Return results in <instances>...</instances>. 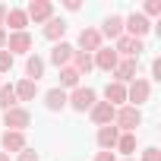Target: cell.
Masks as SVG:
<instances>
[{"label": "cell", "mask_w": 161, "mask_h": 161, "mask_svg": "<svg viewBox=\"0 0 161 161\" xmlns=\"http://www.w3.org/2000/svg\"><path fill=\"white\" fill-rule=\"evenodd\" d=\"M139 123H142L139 108H130V104L117 108V114H114V126H117L120 133H136V126H139Z\"/></svg>", "instance_id": "1"}, {"label": "cell", "mask_w": 161, "mask_h": 161, "mask_svg": "<svg viewBox=\"0 0 161 161\" xmlns=\"http://www.w3.org/2000/svg\"><path fill=\"white\" fill-rule=\"evenodd\" d=\"M98 101V95H95V89H82V86H79V89H73L69 95H66V104L73 108V111H79V114H86V111H92V104Z\"/></svg>", "instance_id": "2"}, {"label": "cell", "mask_w": 161, "mask_h": 161, "mask_svg": "<svg viewBox=\"0 0 161 161\" xmlns=\"http://www.w3.org/2000/svg\"><path fill=\"white\" fill-rule=\"evenodd\" d=\"M152 98V82H148V79H133V82L126 86V101H133L130 108H139V104H145Z\"/></svg>", "instance_id": "3"}, {"label": "cell", "mask_w": 161, "mask_h": 161, "mask_svg": "<svg viewBox=\"0 0 161 161\" xmlns=\"http://www.w3.org/2000/svg\"><path fill=\"white\" fill-rule=\"evenodd\" d=\"M29 123H32V114H29L25 108H10V111H3V126H7V130H13V133H25Z\"/></svg>", "instance_id": "4"}, {"label": "cell", "mask_w": 161, "mask_h": 161, "mask_svg": "<svg viewBox=\"0 0 161 161\" xmlns=\"http://www.w3.org/2000/svg\"><path fill=\"white\" fill-rule=\"evenodd\" d=\"M123 32H130V38H145L148 32H152V22L142 16V13H130L126 19H123Z\"/></svg>", "instance_id": "5"}, {"label": "cell", "mask_w": 161, "mask_h": 161, "mask_svg": "<svg viewBox=\"0 0 161 161\" xmlns=\"http://www.w3.org/2000/svg\"><path fill=\"white\" fill-rule=\"evenodd\" d=\"M25 16H29V22H47V19H54V3L51 0H32L25 7Z\"/></svg>", "instance_id": "6"}, {"label": "cell", "mask_w": 161, "mask_h": 161, "mask_svg": "<svg viewBox=\"0 0 161 161\" xmlns=\"http://www.w3.org/2000/svg\"><path fill=\"white\" fill-rule=\"evenodd\" d=\"M92 63H95L98 69H104V73H114V66L120 63V57H117L114 47H98V51L92 54Z\"/></svg>", "instance_id": "7"}, {"label": "cell", "mask_w": 161, "mask_h": 161, "mask_svg": "<svg viewBox=\"0 0 161 161\" xmlns=\"http://www.w3.org/2000/svg\"><path fill=\"white\" fill-rule=\"evenodd\" d=\"M7 51L10 54H29L32 51V35L29 32H10L7 35Z\"/></svg>", "instance_id": "8"}, {"label": "cell", "mask_w": 161, "mask_h": 161, "mask_svg": "<svg viewBox=\"0 0 161 161\" xmlns=\"http://www.w3.org/2000/svg\"><path fill=\"white\" fill-rule=\"evenodd\" d=\"M73 54H76V47H73V44H66V41H57V44L51 47V63H54L57 69H63V66H69Z\"/></svg>", "instance_id": "9"}, {"label": "cell", "mask_w": 161, "mask_h": 161, "mask_svg": "<svg viewBox=\"0 0 161 161\" xmlns=\"http://www.w3.org/2000/svg\"><path fill=\"white\" fill-rule=\"evenodd\" d=\"M89 114H92V123H95V126H108V123H114V114H117V108H111L108 101H95Z\"/></svg>", "instance_id": "10"}, {"label": "cell", "mask_w": 161, "mask_h": 161, "mask_svg": "<svg viewBox=\"0 0 161 161\" xmlns=\"http://www.w3.org/2000/svg\"><path fill=\"white\" fill-rule=\"evenodd\" d=\"M101 47V32L98 29H82L79 32V51L82 54H95Z\"/></svg>", "instance_id": "11"}, {"label": "cell", "mask_w": 161, "mask_h": 161, "mask_svg": "<svg viewBox=\"0 0 161 161\" xmlns=\"http://www.w3.org/2000/svg\"><path fill=\"white\" fill-rule=\"evenodd\" d=\"M117 139H120V130H117L114 123L98 126V145H101V152H114V148H117Z\"/></svg>", "instance_id": "12"}, {"label": "cell", "mask_w": 161, "mask_h": 161, "mask_svg": "<svg viewBox=\"0 0 161 161\" xmlns=\"http://www.w3.org/2000/svg\"><path fill=\"white\" fill-rule=\"evenodd\" d=\"M0 145H3V152H7V155H10V152H16V155H19L22 148H29V145H25V133H13V130H7L3 136H0Z\"/></svg>", "instance_id": "13"}, {"label": "cell", "mask_w": 161, "mask_h": 161, "mask_svg": "<svg viewBox=\"0 0 161 161\" xmlns=\"http://www.w3.org/2000/svg\"><path fill=\"white\" fill-rule=\"evenodd\" d=\"M104 101H108L111 108H123V104H126V86L108 82V86H104Z\"/></svg>", "instance_id": "14"}, {"label": "cell", "mask_w": 161, "mask_h": 161, "mask_svg": "<svg viewBox=\"0 0 161 161\" xmlns=\"http://www.w3.org/2000/svg\"><path fill=\"white\" fill-rule=\"evenodd\" d=\"M133 79H136V60H120L114 66V82L126 86V82H133Z\"/></svg>", "instance_id": "15"}, {"label": "cell", "mask_w": 161, "mask_h": 161, "mask_svg": "<svg viewBox=\"0 0 161 161\" xmlns=\"http://www.w3.org/2000/svg\"><path fill=\"white\" fill-rule=\"evenodd\" d=\"M3 25H10L13 32H25V25H29V16H25V10H19V7H10L7 10V22Z\"/></svg>", "instance_id": "16"}, {"label": "cell", "mask_w": 161, "mask_h": 161, "mask_svg": "<svg viewBox=\"0 0 161 161\" xmlns=\"http://www.w3.org/2000/svg\"><path fill=\"white\" fill-rule=\"evenodd\" d=\"M98 32H101V38H114V41H117V38L123 35V16H108Z\"/></svg>", "instance_id": "17"}, {"label": "cell", "mask_w": 161, "mask_h": 161, "mask_svg": "<svg viewBox=\"0 0 161 161\" xmlns=\"http://www.w3.org/2000/svg\"><path fill=\"white\" fill-rule=\"evenodd\" d=\"M63 35H66V22H63V19H57V16H54V19H47V25H44V38L57 44V41H63Z\"/></svg>", "instance_id": "18"}, {"label": "cell", "mask_w": 161, "mask_h": 161, "mask_svg": "<svg viewBox=\"0 0 161 161\" xmlns=\"http://www.w3.org/2000/svg\"><path fill=\"white\" fill-rule=\"evenodd\" d=\"M41 76H44V60H41L38 54H29V60H25V79L38 82Z\"/></svg>", "instance_id": "19"}, {"label": "cell", "mask_w": 161, "mask_h": 161, "mask_svg": "<svg viewBox=\"0 0 161 161\" xmlns=\"http://www.w3.org/2000/svg\"><path fill=\"white\" fill-rule=\"evenodd\" d=\"M69 66H73L79 76H86V73H92V69H95V63H92V54H82V51H76V54H73Z\"/></svg>", "instance_id": "20"}, {"label": "cell", "mask_w": 161, "mask_h": 161, "mask_svg": "<svg viewBox=\"0 0 161 161\" xmlns=\"http://www.w3.org/2000/svg\"><path fill=\"white\" fill-rule=\"evenodd\" d=\"M13 92H16V101H32V98L38 95V82H32V79H22L19 86H13Z\"/></svg>", "instance_id": "21"}, {"label": "cell", "mask_w": 161, "mask_h": 161, "mask_svg": "<svg viewBox=\"0 0 161 161\" xmlns=\"http://www.w3.org/2000/svg\"><path fill=\"white\" fill-rule=\"evenodd\" d=\"M44 104H47V111H63L66 108V92L57 86V89H51L47 95H44Z\"/></svg>", "instance_id": "22"}, {"label": "cell", "mask_w": 161, "mask_h": 161, "mask_svg": "<svg viewBox=\"0 0 161 161\" xmlns=\"http://www.w3.org/2000/svg\"><path fill=\"white\" fill-rule=\"evenodd\" d=\"M117 152L126 155V158H133V155H136V133H120V139H117Z\"/></svg>", "instance_id": "23"}, {"label": "cell", "mask_w": 161, "mask_h": 161, "mask_svg": "<svg viewBox=\"0 0 161 161\" xmlns=\"http://www.w3.org/2000/svg\"><path fill=\"white\" fill-rule=\"evenodd\" d=\"M0 108H3V111H10V108H19L13 86H0Z\"/></svg>", "instance_id": "24"}, {"label": "cell", "mask_w": 161, "mask_h": 161, "mask_svg": "<svg viewBox=\"0 0 161 161\" xmlns=\"http://www.w3.org/2000/svg\"><path fill=\"white\" fill-rule=\"evenodd\" d=\"M60 86H63V89H79V73H76L73 66H63V69H60Z\"/></svg>", "instance_id": "25"}, {"label": "cell", "mask_w": 161, "mask_h": 161, "mask_svg": "<svg viewBox=\"0 0 161 161\" xmlns=\"http://www.w3.org/2000/svg\"><path fill=\"white\" fill-rule=\"evenodd\" d=\"M13 69V54L3 47V51H0V73H10Z\"/></svg>", "instance_id": "26"}, {"label": "cell", "mask_w": 161, "mask_h": 161, "mask_svg": "<svg viewBox=\"0 0 161 161\" xmlns=\"http://www.w3.org/2000/svg\"><path fill=\"white\" fill-rule=\"evenodd\" d=\"M158 13H161V0H148V3H145V13H142V16L148 19V16H158Z\"/></svg>", "instance_id": "27"}, {"label": "cell", "mask_w": 161, "mask_h": 161, "mask_svg": "<svg viewBox=\"0 0 161 161\" xmlns=\"http://www.w3.org/2000/svg\"><path fill=\"white\" fill-rule=\"evenodd\" d=\"M139 161H161V152L152 145V148H145V152H142V158H139Z\"/></svg>", "instance_id": "28"}, {"label": "cell", "mask_w": 161, "mask_h": 161, "mask_svg": "<svg viewBox=\"0 0 161 161\" xmlns=\"http://www.w3.org/2000/svg\"><path fill=\"white\" fill-rule=\"evenodd\" d=\"M16 161H38V152H32V148H22Z\"/></svg>", "instance_id": "29"}, {"label": "cell", "mask_w": 161, "mask_h": 161, "mask_svg": "<svg viewBox=\"0 0 161 161\" xmlns=\"http://www.w3.org/2000/svg\"><path fill=\"white\" fill-rule=\"evenodd\" d=\"M95 161H117V155H114V152H98Z\"/></svg>", "instance_id": "30"}, {"label": "cell", "mask_w": 161, "mask_h": 161, "mask_svg": "<svg viewBox=\"0 0 161 161\" xmlns=\"http://www.w3.org/2000/svg\"><path fill=\"white\" fill-rule=\"evenodd\" d=\"M152 79H161V60H152Z\"/></svg>", "instance_id": "31"}, {"label": "cell", "mask_w": 161, "mask_h": 161, "mask_svg": "<svg viewBox=\"0 0 161 161\" xmlns=\"http://www.w3.org/2000/svg\"><path fill=\"white\" fill-rule=\"evenodd\" d=\"M7 10H10V7H3V3H0V29H3V22H7Z\"/></svg>", "instance_id": "32"}, {"label": "cell", "mask_w": 161, "mask_h": 161, "mask_svg": "<svg viewBox=\"0 0 161 161\" xmlns=\"http://www.w3.org/2000/svg\"><path fill=\"white\" fill-rule=\"evenodd\" d=\"M3 47H7V32L0 29V51H3Z\"/></svg>", "instance_id": "33"}, {"label": "cell", "mask_w": 161, "mask_h": 161, "mask_svg": "<svg viewBox=\"0 0 161 161\" xmlns=\"http://www.w3.org/2000/svg\"><path fill=\"white\" fill-rule=\"evenodd\" d=\"M0 161H10V155H7V152H0Z\"/></svg>", "instance_id": "34"}, {"label": "cell", "mask_w": 161, "mask_h": 161, "mask_svg": "<svg viewBox=\"0 0 161 161\" xmlns=\"http://www.w3.org/2000/svg\"><path fill=\"white\" fill-rule=\"evenodd\" d=\"M123 161H133V158H123Z\"/></svg>", "instance_id": "35"}, {"label": "cell", "mask_w": 161, "mask_h": 161, "mask_svg": "<svg viewBox=\"0 0 161 161\" xmlns=\"http://www.w3.org/2000/svg\"><path fill=\"white\" fill-rule=\"evenodd\" d=\"M0 86H3V82H0Z\"/></svg>", "instance_id": "36"}]
</instances>
